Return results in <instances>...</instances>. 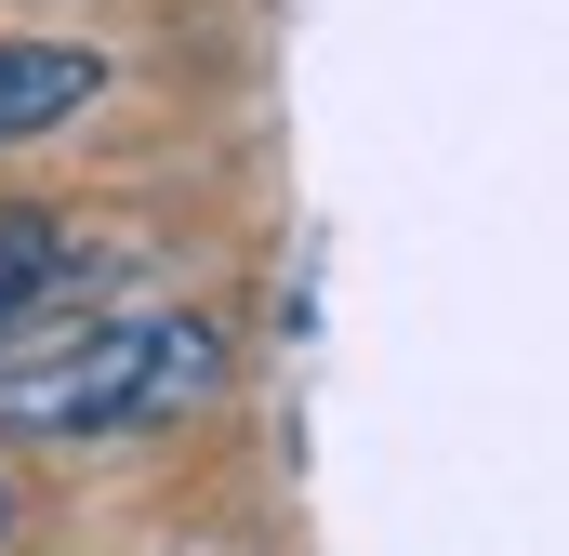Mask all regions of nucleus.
Here are the masks:
<instances>
[{"instance_id":"obj_1","label":"nucleus","mask_w":569,"mask_h":556,"mask_svg":"<svg viewBox=\"0 0 569 556\" xmlns=\"http://www.w3.org/2000/svg\"><path fill=\"white\" fill-rule=\"evenodd\" d=\"M226 385H239V331L212 305H120V318L0 345V437L13 450H93V437L212 411Z\"/></svg>"},{"instance_id":"obj_2","label":"nucleus","mask_w":569,"mask_h":556,"mask_svg":"<svg viewBox=\"0 0 569 556\" xmlns=\"http://www.w3.org/2000/svg\"><path fill=\"white\" fill-rule=\"evenodd\" d=\"M93 93H107V53H80V40H0V146L67 133Z\"/></svg>"},{"instance_id":"obj_3","label":"nucleus","mask_w":569,"mask_h":556,"mask_svg":"<svg viewBox=\"0 0 569 556\" xmlns=\"http://www.w3.org/2000/svg\"><path fill=\"white\" fill-rule=\"evenodd\" d=\"M80 266V239L53 226V212H27V199H0V318H27L53 278Z\"/></svg>"},{"instance_id":"obj_4","label":"nucleus","mask_w":569,"mask_h":556,"mask_svg":"<svg viewBox=\"0 0 569 556\" xmlns=\"http://www.w3.org/2000/svg\"><path fill=\"white\" fill-rule=\"evenodd\" d=\"M0 544H13V490H0Z\"/></svg>"}]
</instances>
